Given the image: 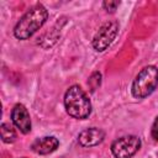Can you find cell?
I'll return each instance as SVG.
<instances>
[{"label": "cell", "mask_w": 158, "mask_h": 158, "mask_svg": "<svg viewBox=\"0 0 158 158\" xmlns=\"http://www.w3.org/2000/svg\"><path fill=\"white\" fill-rule=\"evenodd\" d=\"M48 11L47 9L37 4L27 10V12L19 20L14 28V36L17 40H27L33 33H36L47 21Z\"/></svg>", "instance_id": "1"}, {"label": "cell", "mask_w": 158, "mask_h": 158, "mask_svg": "<svg viewBox=\"0 0 158 158\" xmlns=\"http://www.w3.org/2000/svg\"><path fill=\"white\" fill-rule=\"evenodd\" d=\"M64 106L69 116L84 120L91 114V102L79 85H72L64 95Z\"/></svg>", "instance_id": "2"}, {"label": "cell", "mask_w": 158, "mask_h": 158, "mask_svg": "<svg viewBox=\"0 0 158 158\" xmlns=\"http://www.w3.org/2000/svg\"><path fill=\"white\" fill-rule=\"evenodd\" d=\"M158 85V68L154 65L144 67L132 83V95L136 99H144L151 95Z\"/></svg>", "instance_id": "3"}, {"label": "cell", "mask_w": 158, "mask_h": 158, "mask_svg": "<svg viewBox=\"0 0 158 158\" xmlns=\"http://www.w3.org/2000/svg\"><path fill=\"white\" fill-rule=\"evenodd\" d=\"M141 148V139L137 136H123L115 139L111 144V152L115 158H131Z\"/></svg>", "instance_id": "4"}, {"label": "cell", "mask_w": 158, "mask_h": 158, "mask_svg": "<svg viewBox=\"0 0 158 158\" xmlns=\"http://www.w3.org/2000/svg\"><path fill=\"white\" fill-rule=\"evenodd\" d=\"M118 31V23L116 21L105 22L93 38V47L98 52L105 51L115 40Z\"/></svg>", "instance_id": "5"}, {"label": "cell", "mask_w": 158, "mask_h": 158, "mask_svg": "<svg viewBox=\"0 0 158 158\" xmlns=\"http://www.w3.org/2000/svg\"><path fill=\"white\" fill-rule=\"evenodd\" d=\"M11 120L14 125L22 132L28 133L31 131V118L27 109L22 104H16L11 111Z\"/></svg>", "instance_id": "6"}, {"label": "cell", "mask_w": 158, "mask_h": 158, "mask_svg": "<svg viewBox=\"0 0 158 158\" xmlns=\"http://www.w3.org/2000/svg\"><path fill=\"white\" fill-rule=\"evenodd\" d=\"M105 138V132L98 127H90L83 130L78 136V142L83 147H93L101 143Z\"/></svg>", "instance_id": "7"}, {"label": "cell", "mask_w": 158, "mask_h": 158, "mask_svg": "<svg viewBox=\"0 0 158 158\" xmlns=\"http://www.w3.org/2000/svg\"><path fill=\"white\" fill-rule=\"evenodd\" d=\"M59 146V141L53 137V136H46V137H41V138H37L31 148L35 153L37 154H49L52 152H54Z\"/></svg>", "instance_id": "8"}, {"label": "cell", "mask_w": 158, "mask_h": 158, "mask_svg": "<svg viewBox=\"0 0 158 158\" xmlns=\"http://www.w3.org/2000/svg\"><path fill=\"white\" fill-rule=\"evenodd\" d=\"M0 131H1V139L5 143H12L16 139V132L12 128V126L10 123H1L0 126Z\"/></svg>", "instance_id": "9"}, {"label": "cell", "mask_w": 158, "mask_h": 158, "mask_svg": "<svg viewBox=\"0 0 158 158\" xmlns=\"http://www.w3.org/2000/svg\"><path fill=\"white\" fill-rule=\"evenodd\" d=\"M104 7H105V10H107V11H115L116 10V7L118 6V1H105L104 4Z\"/></svg>", "instance_id": "10"}, {"label": "cell", "mask_w": 158, "mask_h": 158, "mask_svg": "<svg viewBox=\"0 0 158 158\" xmlns=\"http://www.w3.org/2000/svg\"><path fill=\"white\" fill-rule=\"evenodd\" d=\"M151 133H152V137L158 141V117L154 120L153 125H152V130H151Z\"/></svg>", "instance_id": "11"}, {"label": "cell", "mask_w": 158, "mask_h": 158, "mask_svg": "<svg viewBox=\"0 0 158 158\" xmlns=\"http://www.w3.org/2000/svg\"><path fill=\"white\" fill-rule=\"evenodd\" d=\"M21 158H26V157H21Z\"/></svg>", "instance_id": "12"}]
</instances>
